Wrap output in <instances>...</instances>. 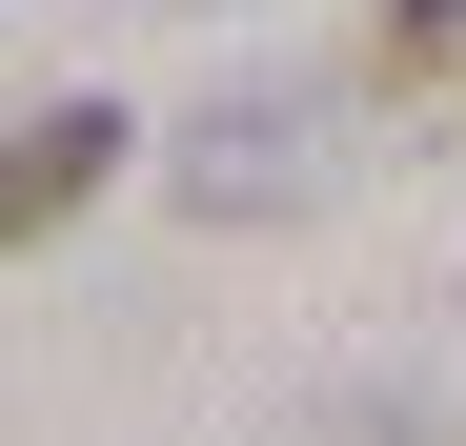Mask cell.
I'll return each instance as SVG.
<instances>
[{
	"label": "cell",
	"instance_id": "6da1fadb",
	"mask_svg": "<svg viewBox=\"0 0 466 446\" xmlns=\"http://www.w3.org/2000/svg\"><path fill=\"white\" fill-rule=\"evenodd\" d=\"M102 183H122V102H21V122H0V244L82 223Z\"/></svg>",
	"mask_w": 466,
	"mask_h": 446
},
{
	"label": "cell",
	"instance_id": "7a4b0ae2",
	"mask_svg": "<svg viewBox=\"0 0 466 446\" xmlns=\"http://www.w3.org/2000/svg\"><path fill=\"white\" fill-rule=\"evenodd\" d=\"M385 82H466V0H385Z\"/></svg>",
	"mask_w": 466,
	"mask_h": 446
}]
</instances>
